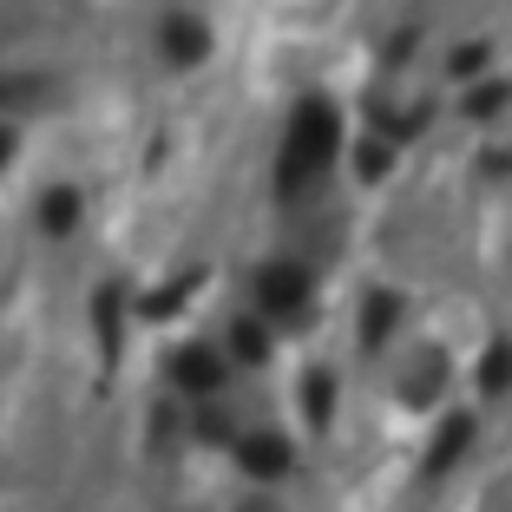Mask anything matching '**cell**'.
<instances>
[{"label": "cell", "mask_w": 512, "mask_h": 512, "mask_svg": "<svg viewBox=\"0 0 512 512\" xmlns=\"http://www.w3.org/2000/svg\"><path fill=\"white\" fill-rule=\"evenodd\" d=\"M329 145H335V112L329 106H302L296 125H289V145H283V191H296L309 171H322Z\"/></svg>", "instance_id": "cell-1"}, {"label": "cell", "mask_w": 512, "mask_h": 512, "mask_svg": "<svg viewBox=\"0 0 512 512\" xmlns=\"http://www.w3.org/2000/svg\"><path fill=\"white\" fill-rule=\"evenodd\" d=\"M243 467H250V473H283V467H289V453H283V440H270V434H256V440H243Z\"/></svg>", "instance_id": "cell-2"}, {"label": "cell", "mask_w": 512, "mask_h": 512, "mask_svg": "<svg viewBox=\"0 0 512 512\" xmlns=\"http://www.w3.org/2000/svg\"><path fill=\"white\" fill-rule=\"evenodd\" d=\"M178 375H184V388H211V381H217V362H211V355H184Z\"/></svg>", "instance_id": "cell-3"}, {"label": "cell", "mask_w": 512, "mask_h": 512, "mask_svg": "<svg viewBox=\"0 0 512 512\" xmlns=\"http://www.w3.org/2000/svg\"><path fill=\"white\" fill-rule=\"evenodd\" d=\"M467 447V421H447V434H440V453H434V467H447L453 453Z\"/></svg>", "instance_id": "cell-4"}, {"label": "cell", "mask_w": 512, "mask_h": 512, "mask_svg": "<svg viewBox=\"0 0 512 512\" xmlns=\"http://www.w3.org/2000/svg\"><path fill=\"white\" fill-rule=\"evenodd\" d=\"M46 224H53V230L73 224V191H66V197H46Z\"/></svg>", "instance_id": "cell-5"}]
</instances>
